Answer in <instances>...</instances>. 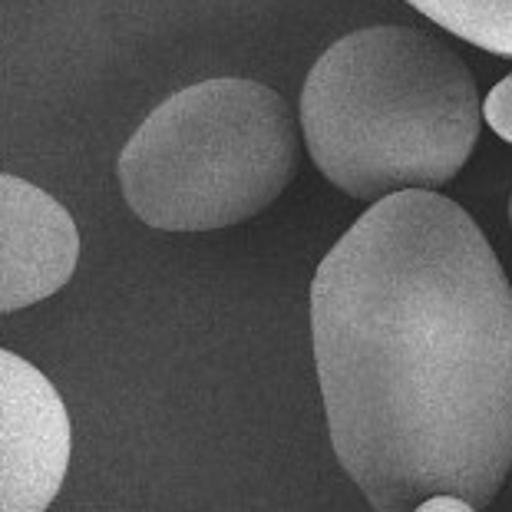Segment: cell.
I'll list each match as a JSON object with an SVG mask.
<instances>
[{
  "instance_id": "obj_1",
  "label": "cell",
  "mask_w": 512,
  "mask_h": 512,
  "mask_svg": "<svg viewBox=\"0 0 512 512\" xmlns=\"http://www.w3.org/2000/svg\"><path fill=\"white\" fill-rule=\"evenodd\" d=\"M331 443L377 512L489 506L512 470V285L437 192L374 202L311 281Z\"/></svg>"
},
{
  "instance_id": "obj_5",
  "label": "cell",
  "mask_w": 512,
  "mask_h": 512,
  "mask_svg": "<svg viewBox=\"0 0 512 512\" xmlns=\"http://www.w3.org/2000/svg\"><path fill=\"white\" fill-rule=\"evenodd\" d=\"M80 232L40 185L0 172V314L47 301L73 278Z\"/></svg>"
},
{
  "instance_id": "obj_4",
  "label": "cell",
  "mask_w": 512,
  "mask_h": 512,
  "mask_svg": "<svg viewBox=\"0 0 512 512\" xmlns=\"http://www.w3.org/2000/svg\"><path fill=\"white\" fill-rule=\"evenodd\" d=\"M73 427L40 367L0 347V512H47L70 470Z\"/></svg>"
},
{
  "instance_id": "obj_2",
  "label": "cell",
  "mask_w": 512,
  "mask_h": 512,
  "mask_svg": "<svg viewBox=\"0 0 512 512\" xmlns=\"http://www.w3.org/2000/svg\"><path fill=\"white\" fill-rule=\"evenodd\" d=\"M479 123L470 67L413 27L341 37L301 90V133L314 166L364 202L453 182L473 156Z\"/></svg>"
},
{
  "instance_id": "obj_7",
  "label": "cell",
  "mask_w": 512,
  "mask_h": 512,
  "mask_svg": "<svg viewBox=\"0 0 512 512\" xmlns=\"http://www.w3.org/2000/svg\"><path fill=\"white\" fill-rule=\"evenodd\" d=\"M483 119L499 139H506L512 146V73L489 90V96L483 100Z\"/></svg>"
},
{
  "instance_id": "obj_8",
  "label": "cell",
  "mask_w": 512,
  "mask_h": 512,
  "mask_svg": "<svg viewBox=\"0 0 512 512\" xmlns=\"http://www.w3.org/2000/svg\"><path fill=\"white\" fill-rule=\"evenodd\" d=\"M413 512H479V509L460 496H430V499H423Z\"/></svg>"
},
{
  "instance_id": "obj_6",
  "label": "cell",
  "mask_w": 512,
  "mask_h": 512,
  "mask_svg": "<svg viewBox=\"0 0 512 512\" xmlns=\"http://www.w3.org/2000/svg\"><path fill=\"white\" fill-rule=\"evenodd\" d=\"M413 10L473 47L512 57V0H407Z\"/></svg>"
},
{
  "instance_id": "obj_9",
  "label": "cell",
  "mask_w": 512,
  "mask_h": 512,
  "mask_svg": "<svg viewBox=\"0 0 512 512\" xmlns=\"http://www.w3.org/2000/svg\"><path fill=\"white\" fill-rule=\"evenodd\" d=\"M509 222H512V199H509Z\"/></svg>"
},
{
  "instance_id": "obj_3",
  "label": "cell",
  "mask_w": 512,
  "mask_h": 512,
  "mask_svg": "<svg viewBox=\"0 0 512 512\" xmlns=\"http://www.w3.org/2000/svg\"><path fill=\"white\" fill-rule=\"evenodd\" d=\"M298 119L255 80L172 93L119 152L126 205L162 232H215L265 212L298 176Z\"/></svg>"
}]
</instances>
